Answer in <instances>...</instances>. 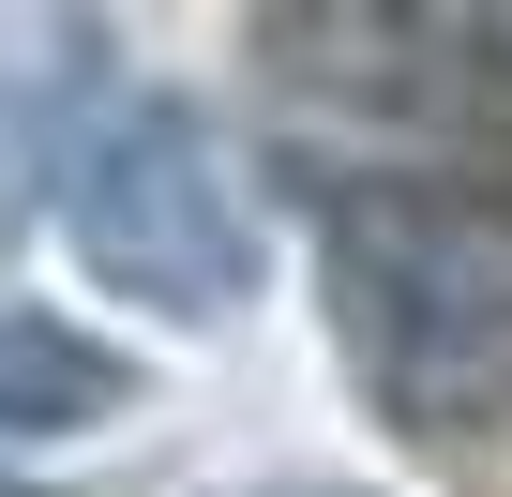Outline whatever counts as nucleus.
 <instances>
[{"instance_id": "1", "label": "nucleus", "mask_w": 512, "mask_h": 497, "mask_svg": "<svg viewBox=\"0 0 512 497\" xmlns=\"http://www.w3.org/2000/svg\"><path fill=\"white\" fill-rule=\"evenodd\" d=\"M317 287L362 407L422 452L512 437V196L452 166H362L317 211Z\"/></svg>"}, {"instance_id": "2", "label": "nucleus", "mask_w": 512, "mask_h": 497, "mask_svg": "<svg viewBox=\"0 0 512 497\" xmlns=\"http://www.w3.org/2000/svg\"><path fill=\"white\" fill-rule=\"evenodd\" d=\"M61 241L106 302H151L181 332L241 317L256 302V196H241V151L211 136V106L181 91H106L76 136H61Z\"/></svg>"}, {"instance_id": "3", "label": "nucleus", "mask_w": 512, "mask_h": 497, "mask_svg": "<svg viewBox=\"0 0 512 497\" xmlns=\"http://www.w3.org/2000/svg\"><path fill=\"white\" fill-rule=\"evenodd\" d=\"M121 407H136V362L121 347H91L46 302H0V437H91Z\"/></svg>"}, {"instance_id": "4", "label": "nucleus", "mask_w": 512, "mask_h": 497, "mask_svg": "<svg viewBox=\"0 0 512 497\" xmlns=\"http://www.w3.org/2000/svg\"><path fill=\"white\" fill-rule=\"evenodd\" d=\"M0 497H46V482H0Z\"/></svg>"}]
</instances>
